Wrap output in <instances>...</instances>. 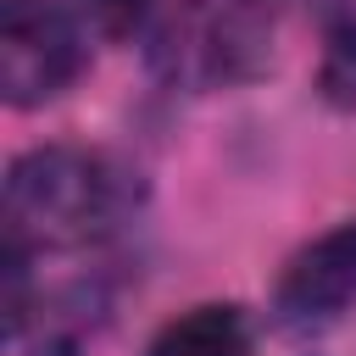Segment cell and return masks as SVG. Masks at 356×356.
<instances>
[{"label":"cell","instance_id":"8992f818","mask_svg":"<svg viewBox=\"0 0 356 356\" xmlns=\"http://www.w3.org/2000/svg\"><path fill=\"white\" fill-rule=\"evenodd\" d=\"M156 6L161 0H72L78 22L95 39H139L156 22Z\"/></svg>","mask_w":356,"mask_h":356},{"label":"cell","instance_id":"7a4b0ae2","mask_svg":"<svg viewBox=\"0 0 356 356\" xmlns=\"http://www.w3.org/2000/svg\"><path fill=\"white\" fill-rule=\"evenodd\" d=\"M89 61V28L61 0H6L0 6V95L28 111L56 100Z\"/></svg>","mask_w":356,"mask_h":356},{"label":"cell","instance_id":"5b68a950","mask_svg":"<svg viewBox=\"0 0 356 356\" xmlns=\"http://www.w3.org/2000/svg\"><path fill=\"white\" fill-rule=\"evenodd\" d=\"M317 95L334 111H356V6L334 11L323 28V61H317Z\"/></svg>","mask_w":356,"mask_h":356},{"label":"cell","instance_id":"277c9868","mask_svg":"<svg viewBox=\"0 0 356 356\" xmlns=\"http://www.w3.org/2000/svg\"><path fill=\"white\" fill-rule=\"evenodd\" d=\"M250 350H256V328L234 300L189 306L184 317L161 323L145 345V356H250Z\"/></svg>","mask_w":356,"mask_h":356},{"label":"cell","instance_id":"6da1fadb","mask_svg":"<svg viewBox=\"0 0 356 356\" xmlns=\"http://www.w3.org/2000/svg\"><path fill=\"white\" fill-rule=\"evenodd\" d=\"M139 200L122 161L83 145L22 150L6 172V239L22 250H78L111 239Z\"/></svg>","mask_w":356,"mask_h":356},{"label":"cell","instance_id":"3957f363","mask_svg":"<svg viewBox=\"0 0 356 356\" xmlns=\"http://www.w3.org/2000/svg\"><path fill=\"white\" fill-rule=\"evenodd\" d=\"M356 306V217L317 234L289 256V267L273 284V317L289 334L323 328Z\"/></svg>","mask_w":356,"mask_h":356}]
</instances>
